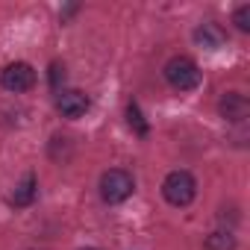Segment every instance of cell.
Returning a JSON list of instances; mask_svg holds the SVG:
<instances>
[{"label": "cell", "instance_id": "obj_12", "mask_svg": "<svg viewBox=\"0 0 250 250\" xmlns=\"http://www.w3.org/2000/svg\"><path fill=\"white\" fill-rule=\"evenodd\" d=\"M47 80H50V88H53V91H59V88H62V83H65V65H62V62H53V65H50V71H47Z\"/></svg>", "mask_w": 250, "mask_h": 250}, {"label": "cell", "instance_id": "obj_10", "mask_svg": "<svg viewBox=\"0 0 250 250\" xmlns=\"http://www.w3.org/2000/svg\"><path fill=\"white\" fill-rule=\"evenodd\" d=\"M127 121H130V127H133L136 136H147L150 133V127H147V121H145V115H142V109H139L136 100L127 106Z\"/></svg>", "mask_w": 250, "mask_h": 250}, {"label": "cell", "instance_id": "obj_8", "mask_svg": "<svg viewBox=\"0 0 250 250\" xmlns=\"http://www.w3.org/2000/svg\"><path fill=\"white\" fill-rule=\"evenodd\" d=\"M36 197H39V180H36V174H27V177L15 186V191L9 194V203H12L15 209H27V206L36 203Z\"/></svg>", "mask_w": 250, "mask_h": 250}, {"label": "cell", "instance_id": "obj_4", "mask_svg": "<svg viewBox=\"0 0 250 250\" xmlns=\"http://www.w3.org/2000/svg\"><path fill=\"white\" fill-rule=\"evenodd\" d=\"M0 85H3L6 91H30L36 85V68L27 65V62H9L3 71H0Z\"/></svg>", "mask_w": 250, "mask_h": 250}, {"label": "cell", "instance_id": "obj_13", "mask_svg": "<svg viewBox=\"0 0 250 250\" xmlns=\"http://www.w3.org/2000/svg\"><path fill=\"white\" fill-rule=\"evenodd\" d=\"M80 250H100V247H80Z\"/></svg>", "mask_w": 250, "mask_h": 250}, {"label": "cell", "instance_id": "obj_6", "mask_svg": "<svg viewBox=\"0 0 250 250\" xmlns=\"http://www.w3.org/2000/svg\"><path fill=\"white\" fill-rule=\"evenodd\" d=\"M218 112H221L224 121L241 124V121H247V115H250V100H247L241 91H227V94L218 100Z\"/></svg>", "mask_w": 250, "mask_h": 250}, {"label": "cell", "instance_id": "obj_11", "mask_svg": "<svg viewBox=\"0 0 250 250\" xmlns=\"http://www.w3.org/2000/svg\"><path fill=\"white\" fill-rule=\"evenodd\" d=\"M232 24L238 33H250V3H244L232 12Z\"/></svg>", "mask_w": 250, "mask_h": 250}, {"label": "cell", "instance_id": "obj_9", "mask_svg": "<svg viewBox=\"0 0 250 250\" xmlns=\"http://www.w3.org/2000/svg\"><path fill=\"white\" fill-rule=\"evenodd\" d=\"M203 250H235V235L229 229H218V232L206 235Z\"/></svg>", "mask_w": 250, "mask_h": 250}, {"label": "cell", "instance_id": "obj_1", "mask_svg": "<svg viewBox=\"0 0 250 250\" xmlns=\"http://www.w3.org/2000/svg\"><path fill=\"white\" fill-rule=\"evenodd\" d=\"M97 188H100L103 203L115 206V203H124L127 197H133L136 180H133L130 171H124V168H109V171L100 174V186H97Z\"/></svg>", "mask_w": 250, "mask_h": 250}, {"label": "cell", "instance_id": "obj_5", "mask_svg": "<svg viewBox=\"0 0 250 250\" xmlns=\"http://www.w3.org/2000/svg\"><path fill=\"white\" fill-rule=\"evenodd\" d=\"M88 106H91V100H88V94L80 91V88H65V91H59V97H56V109H59L62 118H83V115L88 112Z\"/></svg>", "mask_w": 250, "mask_h": 250}, {"label": "cell", "instance_id": "obj_3", "mask_svg": "<svg viewBox=\"0 0 250 250\" xmlns=\"http://www.w3.org/2000/svg\"><path fill=\"white\" fill-rule=\"evenodd\" d=\"M162 197L171 206H188L197 197V180L188 171H171L162 180Z\"/></svg>", "mask_w": 250, "mask_h": 250}, {"label": "cell", "instance_id": "obj_7", "mask_svg": "<svg viewBox=\"0 0 250 250\" xmlns=\"http://www.w3.org/2000/svg\"><path fill=\"white\" fill-rule=\"evenodd\" d=\"M194 44L203 47V50H221V47L227 44V33L221 30V24L206 21V24H200V27L194 30Z\"/></svg>", "mask_w": 250, "mask_h": 250}, {"label": "cell", "instance_id": "obj_2", "mask_svg": "<svg viewBox=\"0 0 250 250\" xmlns=\"http://www.w3.org/2000/svg\"><path fill=\"white\" fill-rule=\"evenodd\" d=\"M162 74H165L168 85L177 88V91H191V88L200 85V68L191 56H171L165 62Z\"/></svg>", "mask_w": 250, "mask_h": 250}]
</instances>
